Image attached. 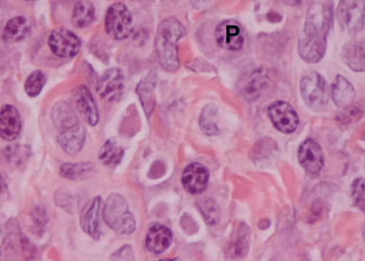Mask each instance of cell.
Returning <instances> with one entry per match:
<instances>
[{"label":"cell","mask_w":365,"mask_h":261,"mask_svg":"<svg viewBox=\"0 0 365 261\" xmlns=\"http://www.w3.org/2000/svg\"><path fill=\"white\" fill-rule=\"evenodd\" d=\"M209 180V171L199 163L187 165L182 175V184L186 191L191 194H200L205 191Z\"/></svg>","instance_id":"obj_13"},{"label":"cell","mask_w":365,"mask_h":261,"mask_svg":"<svg viewBox=\"0 0 365 261\" xmlns=\"http://www.w3.org/2000/svg\"><path fill=\"white\" fill-rule=\"evenodd\" d=\"M283 3L289 6L297 5L301 3L302 0H281Z\"/></svg>","instance_id":"obj_37"},{"label":"cell","mask_w":365,"mask_h":261,"mask_svg":"<svg viewBox=\"0 0 365 261\" xmlns=\"http://www.w3.org/2000/svg\"><path fill=\"white\" fill-rule=\"evenodd\" d=\"M31 218L38 229L43 228L48 221V215L45 210L37 207L31 212Z\"/></svg>","instance_id":"obj_34"},{"label":"cell","mask_w":365,"mask_h":261,"mask_svg":"<svg viewBox=\"0 0 365 261\" xmlns=\"http://www.w3.org/2000/svg\"><path fill=\"white\" fill-rule=\"evenodd\" d=\"M51 116L58 136L68 135L83 128L74 110L65 101L56 102L51 108Z\"/></svg>","instance_id":"obj_8"},{"label":"cell","mask_w":365,"mask_h":261,"mask_svg":"<svg viewBox=\"0 0 365 261\" xmlns=\"http://www.w3.org/2000/svg\"><path fill=\"white\" fill-rule=\"evenodd\" d=\"M365 0H340L336 18L341 29L356 35L364 27Z\"/></svg>","instance_id":"obj_6"},{"label":"cell","mask_w":365,"mask_h":261,"mask_svg":"<svg viewBox=\"0 0 365 261\" xmlns=\"http://www.w3.org/2000/svg\"><path fill=\"white\" fill-rule=\"evenodd\" d=\"M110 257V259L113 260H133L134 252L130 245H125L115 251Z\"/></svg>","instance_id":"obj_33"},{"label":"cell","mask_w":365,"mask_h":261,"mask_svg":"<svg viewBox=\"0 0 365 261\" xmlns=\"http://www.w3.org/2000/svg\"><path fill=\"white\" fill-rule=\"evenodd\" d=\"M54 202L57 206L67 212L72 211L74 206L73 197L63 190H58L54 194Z\"/></svg>","instance_id":"obj_32"},{"label":"cell","mask_w":365,"mask_h":261,"mask_svg":"<svg viewBox=\"0 0 365 261\" xmlns=\"http://www.w3.org/2000/svg\"><path fill=\"white\" fill-rule=\"evenodd\" d=\"M197 208L208 225L217 224L220 218V209L217 203L210 198H203L197 202Z\"/></svg>","instance_id":"obj_26"},{"label":"cell","mask_w":365,"mask_h":261,"mask_svg":"<svg viewBox=\"0 0 365 261\" xmlns=\"http://www.w3.org/2000/svg\"><path fill=\"white\" fill-rule=\"evenodd\" d=\"M124 76L117 68L106 70L101 76L96 86L98 95L109 101H117L123 93Z\"/></svg>","instance_id":"obj_11"},{"label":"cell","mask_w":365,"mask_h":261,"mask_svg":"<svg viewBox=\"0 0 365 261\" xmlns=\"http://www.w3.org/2000/svg\"><path fill=\"white\" fill-rule=\"evenodd\" d=\"M269 117L279 131L290 133L295 130L299 123V117L287 102L277 101L272 103L268 107Z\"/></svg>","instance_id":"obj_9"},{"label":"cell","mask_w":365,"mask_h":261,"mask_svg":"<svg viewBox=\"0 0 365 261\" xmlns=\"http://www.w3.org/2000/svg\"><path fill=\"white\" fill-rule=\"evenodd\" d=\"M364 40L352 39L347 41L341 52V61L355 71H364Z\"/></svg>","instance_id":"obj_19"},{"label":"cell","mask_w":365,"mask_h":261,"mask_svg":"<svg viewBox=\"0 0 365 261\" xmlns=\"http://www.w3.org/2000/svg\"><path fill=\"white\" fill-rule=\"evenodd\" d=\"M298 160L307 172L316 174L324 165L323 150L315 140L307 139L299 148Z\"/></svg>","instance_id":"obj_14"},{"label":"cell","mask_w":365,"mask_h":261,"mask_svg":"<svg viewBox=\"0 0 365 261\" xmlns=\"http://www.w3.org/2000/svg\"><path fill=\"white\" fill-rule=\"evenodd\" d=\"M22 122L18 109L11 104L4 105L0 110V137L12 141L20 134Z\"/></svg>","instance_id":"obj_17"},{"label":"cell","mask_w":365,"mask_h":261,"mask_svg":"<svg viewBox=\"0 0 365 261\" xmlns=\"http://www.w3.org/2000/svg\"><path fill=\"white\" fill-rule=\"evenodd\" d=\"M26 1H32V0H26Z\"/></svg>","instance_id":"obj_38"},{"label":"cell","mask_w":365,"mask_h":261,"mask_svg":"<svg viewBox=\"0 0 365 261\" xmlns=\"http://www.w3.org/2000/svg\"><path fill=\"white\" fill-rule=\"evenodd\" d=\"M106 223L118 235L131 234L135 229V220L125 198L118 193L109 195L103 212Z\"/></svg>","instance_id":"obj_3"},{"label":"cell","mask_w":365,"mask_h":261,"mask_svg":"<svg viewBox=\"0 0 365 261\" xmlns=\"http://www.w3.org/2000/svg\"><path fill=\"white\" fill-rule=\"evenodd\" d=\"M268 78L265 72L256 69L244 76L237 86V93L245 100L252 102L258 98Z\"/></svg>","instance_id":"obj_15"},{"label":"cell","mask_w":365,"mask_h":261,"mask_svg":"<svg viewBox=\"0 0 365 261\" xmlns=\"http://www.w3.org/2000/svg\"><path fill=\"white\" fill-rule=\"evenodd\" d=\"M249 229L243 225L231 242L229 252L232 258H240L246 255L248 250Z\"/></svg>","instance_id":"obj_27"},{"label":"cell","mask_w":365,"mask_h":261,"mask_svg":"<svg viewBox=\"0 0 365 261\" xmlns=\"http://www.w3.org/2000/svg\"><path fill=\"white\" fill-rule=\"evenodd\" d=\"M101 198L96 196L83 206L80 215V225L82 230L93 239L98 240L100 231V209Z\"/></svg>","instance_id":"obj_16"},{"label":"cell","mask_w":365,"mask_h":261,"mask_svg":"<svg viewBox=\"0 0 365 261\" xmlns=\"http://www.w3.org/2000/svg\"><path fill=\"white\" fill-rule=\"evenodd\" d=\"M185 34L184 26L175 18H166L158 24L155 46L159 62L165 70L173 72L178 69V41Z\"/></svg>","instance_id":"obj_2"},{"label":"cell","mask_w":365,"mask_h":261,"mask_svg":"<svg viewBox=\"0 0 365 261\" xmlns=\"http://www.w3.org/2000/svg\"><path fill=\"white\" fill-rule=\"evenodd\" d=\"M332 23L331 0H319L309 7L298 41L299 54L305 62L316 63L324 57Z\"/></svg>","instance_id":"obj_1"},{"label":"cell","mask_w":365,"mask_h":261,"mask_svg":"<svg viewBox=\"0 0 365 261\" xmlns=\"http://www.w3.org/2000/svg\"><path fill=\"white\" fill-rule=\"evenodd\" d=\"M173 242L171 230L166 226L154 223L148 230L145 245L149 251L155 254L164 252Z\"/></svg>","instance_id":"obj_18"},{"label":"cell","mask_w":365,"mask_h":261,"mask_svg":"<svg viewBox=\"0 0 365 261\" xmlns=\"http://www.w3.org/2000/svg\"><path fill=\"white\" fill-rule=\"evenodd\" d=\"M217 108L212 104L206 106L202 111L199 126L201 130L207 135H215L219 133V129L212 118L215 115Z\"/></svg>","instance_id":"obj_29"},{"label":"cell","mask_w":365,"mask_h":261,"mask_svg":"<svg viewBox=\"0 0 365 261\" xmlns=\"http://www.w3.org/2000/svg\"><path fill=\"white\" fill-rule=\"evenodd\" d=\"M91 163H66L60 167L61 175L66 179L80 180L87 178L94 170Z\"/></svg>","instance_id":"obj_24"},{"label":"cell","mask_w":365,"mask_h":261,"mask_svg":"<svg viewBox=\"0 0 365 261\" xmlns=\"http://www.w3.org/2000/svg\"><path fill=\"white\" fill-rule=\"evenodd\" d=\"M30 31V24L25 17L15 16L6 22L2 32V39L9 44L19 42L24 40Z\"/></svg>","instance_id":"obj_22"},{"label":"cell","mask_w":365,"mask_h":261,"mask_svg":"<svg viewBox=\"0 0 365 261\" xmlns=\"http://www.w3.org/2000/svg\"><path fill=\"white\" fill-rule=\"evenodd\" d=\"M106 33L115 40H123L129 36L133 27L131 13L122 3L112 4L107 10L105 21Z\"/></svg>","instance_id":"obj_5"},{"label":"cell","mask_w":365,"mask_h":261,"mask_svg":"<svg viewBox=\"0 0 365 261\" xmlns=\"http://www.w3.org/2000/svg\"><path fill=\"white\" fill-rule=\"evenodd\" d=\"M124 150L118 142L110 138L105 142L99 150L98 158L103 164L108 166L118 165L123 156Z\"/></svg>","instance_id":"obj_25"},{"label":"cell","mask_w":365,"mask_h":261,"mask_svg":"<svg viewBox=\"0 0 365 261\" xmlns=\"http://www.w3.org/2000/svg\"><path fill=\"white\" fill-rule=\"evenodd\" d=\"M300 93L306 105L315 111H324L329 103L326 80L319 73L311 72L300 81Z\"/></svg>","instance_id":"obj_4"},{"label":"cell","mask_w":365,"mask_h":261,"mask_svg":"<svg viewBox=\"0 0 365 261\" xmlns=\"http://www.w3.org/2000/svg\"><path fill=\"white\" fill-rule=\"evenodd\" d=\"M276 148V143L271 138H262L256 143L255 151L252 154L255 156L253 159L256 160L269 159Z\"/></svg>","instance_id":"obj_30"},{"label":"cell","mask_w":365,"mask_h":261,"mask_svg":"<svg viewBox=\"0 0 365 261\" xmlns=\"http://www.w3.org/2000/svg\"><path fill=\"white\" fill-rule=\"evenodd\" d=\"M344 111L339 116V120L344 123H347L361 116L360 110L356 108H350V106L344 108Z\"/></svg>","instance_id":"obj_35"},{"label":"cell","mask_w":365,"mask_h":261,"mask_svg":"<svg viewBox=\"0 0 365 261\" xmlns=\"http://www.w3.org/2000/svg\"><path fill=\"white\" fill-rule=\"evenodd\" d=\"M351 194L355 204L364 211V180L359 178L352 184Z\"/></svg>","instance_id":"obj_31"},{"label":"cell","mask_w":365,"mask_h":261,"mask_svg":"<svg viewBox=\"0 0 365 261\" xmlns=\"http://www.w3.org/2000/svg\"><path fill=\"white\" fill-rule=\"evenodd\" d=\"M46 83V74L41 70H34L25 81L24 91L29 97H36L41 92Z\"/></svg>","instance_id":"obj_28"},{"label":"cell","mask_w":365,"mask_h":261,"mask_svg":"<svg viewBox=\"0 0 365 261\" xmlns=\"http://www.w3.org/2000/svg\"><path fill=\"white\" fill-rule=\"evenodd\" d=\"M71 96L76 108L87 123L96 126L99 120V114L89 89L83 85L78 86L73 90Z\"/></svg>","instance_id":"obj_12"},{"label":"cell","mask_w":365,"mask_h":261,"mask_svg":"<svg viewBox=\"0 0 365 261\" xmlns=\"http://www.w3.org/2000/svg\"><path fill=\"white\" fill-rule=\"evenodd\" d=\"M95 19V8L88 0L78 1L73 8L71 22L78 29L88 26Z\"/></svg>","instance_id":"obj_23"},{"label":"cell","mask_w":365,"mask_h":261,"mask_svg":"<svg viewBox=\"0 0 365 261\" xmlns=\"http://www.w3.org/2000/svg\"><path fill=\"white\" fill-rule=\"evenodd\" d=\"M7 193V185L3 177L0 175V202L2 201Z\"/></svg>","instance_id":"obj_36"},{"label":"cell","mask_w":365,"mask_h":261,"mask_svg":"<svg viewBox=\"0 0 365 261\" xmlns=\"http://www.w3.org/2000/svg\"><path fill=\"white\" fill-rule=\"evenodd\" d=\"M218 45L228 51H238L243 46L245 37L240 25L232 20H226L219 24L215 31Z\"/></svg>","instance_id":"obj_10"},{"label":"cell","mask_w":365,"mask_h":261,"mask_svg":"<svg viewBox=\"0 0 365 261\" xmlns=\"http://www.w3.org/2000/svg\"><path fill=\"white\" fill-rule=\"evenodd\" d=\"M156 80V74L150 72L139 82L136 87V93L148 117H150L152 114L155 104L154 89Z\"/></svg>","instance_id":"obj_20"},{"label":"cell","mask_w":365,"mask_h":261,"mask_svg":"<svg viewBox=\"0 0 365 261\" xmlns=\"http://www.w3.org/2000/svg\"><path fill=\"white\" fill-rule=\"evenodd\" d=\"M48 44L56 56L66 58L74 57L81 47L79 38L65 28L53 29L48 38Z\"/></svg>","instance_id":"obj_7"},{"label":"cell","mask_w":365,"mask_h":261,"mask_svg":"<svg viewBox=\"0 0 365 261\" xmlns=\"http://www.w3.org/2000/svg\"><path fill=\"white\" fill-rule=\"evenodd\" d=\"M331 98L339 108L349 106L355 98V91L351 83L343 76L337 75L331 85Z\"/></svg>","instance_id":"obj_21"}]
</instances>
